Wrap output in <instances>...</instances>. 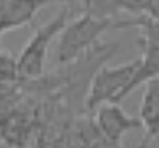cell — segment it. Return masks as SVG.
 Returning a JSON list of instances; mask_svg holds the SVG:
<instances>
[{
  "instance_id": "obj_1",
  "label": "cell",
  "mask_w": 159,
  "mask_h": 148,
  "mask_svg": "<svg viewBox=\"0 0 159 148\" xmlns=\"http://www.w3.org/2000/svg\"><path fill=\"white\" fill-rule=\"evenodd\" d=\"M113 27V19H99L83 13L81 16L65 24L57 37L56 62L61 65H69L84 56L94 48L102 34Z\"/></svg>"
},
{
  "instance_id": "obj_2",
  "label": "cell",
  "mask_w": 159,
  "mask_h": 148,
  "mask_svg": "<svg viewBox=\"0 0 159 148\" xmlns=\"http://www.w3.org/2000/svg\"><path fill=\"white\" fill-rule=\"evenodd\" d=\"M69 15L70 8L64 7L59 13H56V16L51 21L37 29L35 34L29 38V42L24 45L18 56L21 81H32V80L43 76L49 45L56 37H59L61 30L69 22Z\"/></svg>"
},
{
  "instance_id": "obj_3",
  "label": "cell",
  "mask_w": 159,
  "mask_h": 148,
  "mask_svg": "<svg viewBox=\"0 0 159 148\" xmlns=\"http://www.w3.org/2000/svg\"><path fill=\"white\" fill-rule=\"evenodd\" d=\"M140 65V58L115 67L102 65L92 76L86 96V110L94 112L99 105L116 102L119 104L127 96V88Z\"/></svg>"
},
{
  "instance_id": "obj_4",
  "label": "cell",
  "mask_w": 159,
  "mask_h": 148,
  "mask_svg": "<svg viewBox=\"0 0 159 148\" xmlns=\"http://www.w3.org/2000/svg\"><path fill=\"white\" fill-rule=\"evenodd\" d=\"M94 124L97 131L105 139H108L115 143H123V137L127 132L134 131L140 126L139 118L129 116L121 105L116 102L102 104L94 110Z\"/></svg>"
},
{
  "instance_id": "obj_5",
  "label": "cell",
  "mask_w": 159,
  "mask_h": 148,
  "mask_svg": "<svg viewBox=\"0 0 159 148\" xmlns=\"http://www.w3.org/2000/svg\"><path fill=\"white\" fill-rule=\"evenodd\" d=\"M139 121L143 137L137 148H148L159 137V76L145 83L139 105Z\"/></svg>"
},
{
  "instance_id": "obj_6",
  "label": "cell",
  "mask_w": 159,
  "mask_h": 148,
  "mask_svg": "<svg viewBox=\"0 0 159 148\" xmlns=\"http://www.w3.org/2000/svg\"><path fill=\"white\" fill-rule=\"evenodd\" d=\"M75 0H10L0 16V35L29 24L48 5L70 7Z\"/></svg>"
},
{
  "instance_id": "obj_7",
  "label": "cell",
  "mask_w": 159,
  "mask_h": 148,
  "mask_svg": "<svg viewBox=\"0 0 159 148\" xmlns=\"http://www.w3.org/2000/svg\"><path fill=\"white\" fill-rule=\"evenodd\" d=\"M148 5L150 0H84V13L99 19H111L121 11L145 15Z\"/></svg>"
},
{
  "instance_id": "obj_8",
  "label": "cell",
  "mask_w": 159,
  "mask_h": 148,
  "mask_svg": "<svg viewBox=\"0 0 159 148\" xmlns=\"http://www.w3.org/2000/svg\"><path fill=\"white\" fill-rule=\"evenodd\" d=\"M21 81L18 58L0 51V85H18Z\"/></svg>"
},
{
  "instance_id": "obj_9",
  "label": "cell",
  "mask_w": 159,
  "mask_h": 148,
  "mask_svg": "<svg viewBox=\"0 0 159 148\" xmlns=\"http://www.w3.org/2000/svg\"><path fill=\"white\" fill-rule=\"evenodd\" d=\"M8 2H10V0H0V16H2V13H3V10H5Z\"/></svg>"
},
{
  "instance_id": "obj_10",
  "label": "cell",
  "mask_w": 159,
  "mask_h": 148,
  "mask_svg": "<svg viewBox=\"0 0 159 148\" xmlns=\"http://www.w3.org/2000/svg\"><path fill=\"white\" fill-rule=\"evenodd\" d=\"M0 38H2V35H0ZM0 51H2V48H0Z\"/></svg>"
}]
</instances>
